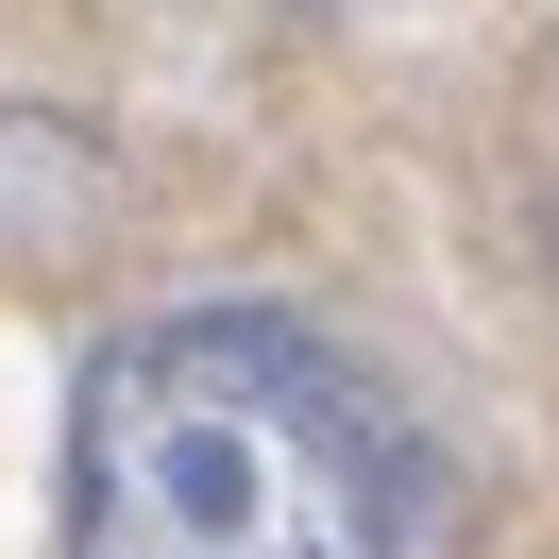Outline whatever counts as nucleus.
I'll use <instances>...</instances> for the list:
<instances>
[{
	"label": "nucleus",
	"mask_w": 559,
	"mask_h": 559,
	"mask_svg": "<svg viewBox=\"0 0 559 559\" xmlns=\"http://www.w3.org/2000/svg\"><path fill=\"white\" fill-rule=\"evenodd\" d=\"M424 441L322 322L170 306L69 390V559H407Z\"/></svg>",
	"instance_id": "1"
},
{
	"label": "nucleus",
	"mask_w": 559,
	"mask_h": 559,
	"mask_svg": "<svg viewBox=\"0 0 559 559\" xmlns=\"http://www.w3.org/2000/svg\"><path fill=\"white\" fill-rule=\"evenodd\" d=\"M119 221V153L51 103H0V272H69Z\"/></svg>",
	"instance_id": "2"
}]
</instances>
